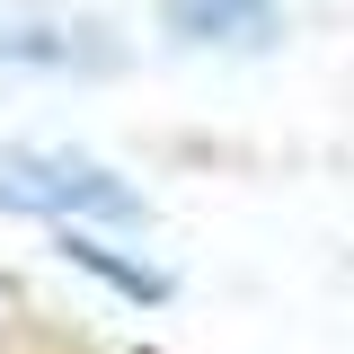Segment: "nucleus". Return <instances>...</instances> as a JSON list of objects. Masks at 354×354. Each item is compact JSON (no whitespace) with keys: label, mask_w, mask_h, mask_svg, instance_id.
I'll use <instances>...</instances> for the list:
<instances>
[{"label":"nucleus","mask_w":354,"mask_h":354,"mask_svg":"<svg viewBox=\"0 0 354 354\" xmlns=\"http://www.w3.org/2000/svg\"><path fill=\"white\" fill-rule=\"evenodd\" d=\"M0 213H44V221H142L115 169L71 160V151H0Z\"/></svg>","instance_id":"1"},{"label":"nucleus","mask_w":354,"mask_h":354,"mask_svg":"<svg viewBox=\"0 0 354 354\" xmlns=\"http://www.w3.org/2000/svg\"><path fill=\"white\" fill-rule=\"evenodd\" d=\"M177 44H266L274 36V0H169Z\"/></svg>","instance_id":"2"},{"label":"nucleus","mask_w":354,"mask_h":354,"mask_svg":"<svg viewBox=\"0 0 354 354\" xmlns=\"http://www.w3.org/2000/svg\"><path fill=\"white\" fill-rule=\"evenodd\" d=\"M0 62H27V71H106L115 44H88V27H0Z\"/></svg>","instance_id":"3"},{"label":"nucleus","mask_w":354,"mask_h":354,"mask_svg":"<svg viewBox=\"0 0 354 354\" xmlns=\"http://www.w3.org/2000/svg\"><path fill=\"white\" fill-rule=\"evenodd\" d=\"M62 257L71 266H88L106 292H124V301H169V274L160 266H142V257H115L97 230H80V221H62Z\"/></svg>","instance_id":"4"}]
</instances>
